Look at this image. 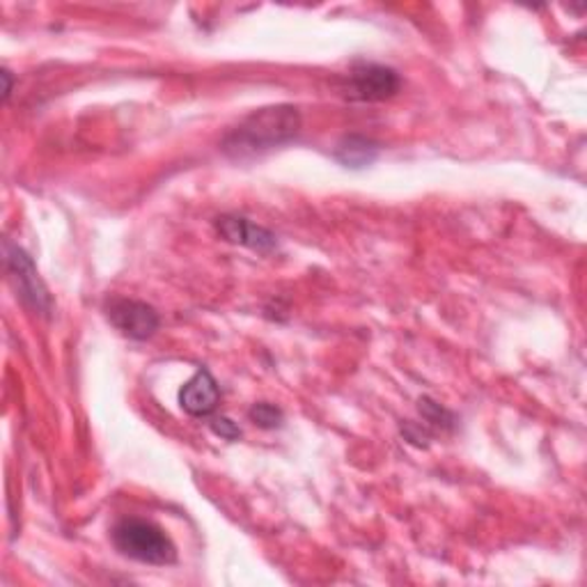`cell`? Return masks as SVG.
Segmentation results:
<instances>
[{
	"mask_svg": "<svg viewBox=\"0 0 587 587\" xmlns=\"http://www.w3.org/2000/svg\"><path fill=\"white\" fill-rule=\"evenodd\" d=\"M299 134L301 113L297 108L289 104L267 106L253 110L246 120L234 127L223 138L221 150L234 161H248L291 142Z\"/></svg>",
	"mask_w": 587,
	"mask_h": 587,
	"instance_id": "1",
	"label": "cell"
},
{
	"mask_svg": "<svg viewBox=\"0 0 587 587\" xmlns=\"http://www.w3.org/2000/svg\"><path fill=\"white\" fill-rule=\"evenodd\" d=\"M113 544L125 557L142 565L166 567L178 561V548L163 527L145 519H122L113 527Z\"/></svg>",
	"mask_w": 587,
	"mask_h": 587,
	"instance_id": "2",
	"label": "cell"
},
{
	"mask_svg": "<svg viewBox=\"0 0 587 587\" xmlns=\"http://www.w3.org/2000/svg\"><path fill=\"white\" fill-rule=\"evenodd\" d=\"M6 262L12 282L17 285V297L23 301V306L33 308L35 312L46 314L51 310V297L40 280V274L35 269L33 259L28 257V253L10 242H6Z\"/></svg>",
	"mask_w": 587,
	"mask_h": 587,
	"instance_id": "3",
	"label": "cell"
},
{
	"mask_svg": "<svg viewBox=\"0 0 587 587\" xmlns=\"http://www.w3.org/2000/svg\"><path fill=\"white\" fill-rule=\"evenodd\" d=\"M110 324L129 340H150L159 331V312L142 301L134 299H110L106 306Z\"/></svg>",
	"mask_w": 587,
	"mask_h": 587,
	"instance_id": "4",
	"label": "cell"
},
{
	"mask_svg": "<svg viewBox=\"0 0 587 587\" xmlns=\"http://www.w3.org/2000/svg\"><path fill=\"white\" fill-rule=\"evenodd\" d=\"M402 78L386 65L361 63L349 74V97L361 102H384L397 95Z\"/></svg>",
	"mask_w": 587,
	"mask_h": 587,
	"instance_id": "5",
	"label": "cell"
},
{
	"mask_svg": "<svg viewBox=\"0 0 587 587\" xmlns=\"http://www.w3.org/2000/svg\"><path fill=\"white\" fill-rule=\"evenodd\" d=\"M214 225L221 237L234 246H244L255 253H274L278 248V237L271 230L244 216H218Z\"/></svg>",
	"mask_w": 587,
	"mask_h": 587,
	"instance_id": "6",
	"label": "cell"
},
{
	"mask_svg": "<svg viewBox=\"0 0 587 587\" xmlns=\"http://www.w3.org/2000/svg\"><path fill=\"white\" fill-rule=\"evenodd\" d=\"M221 402V391L216 378L207 367H198V372L186 381L180 391V406L193 418L212 416Z\"/></svg>",
	"mask_w": 587,
	"mask_h": 587,
	"instance_id": "7",
	"label": "cell"
},
{
	"mask_svg": "<svg viewBox=\"0 0 587 587\" xmlns=\"http://www.w3.org/2000/svg\"><path fill=\"white\" fill-rule=\"evenodd\" d=\"M381 147L378 142H374L372 138L359 136V134H351L344 136L333 150V157L340 166L351 168V170H363L367 166H372L378 159Z\"/></svg>",
	"mask_w": 587,
	"mask_h": 587,
	"instance_id": "8",
	"label": "cell"
},
{
	"mask_svg": "<svg viewBox=\"0 0 587 587\" xmlns=\"http://www.w3.org/2000/svg\"><path fill=\"white\" fill-rule=\"evenodd\" d=\"M248 418L253 425H257L259 429H278L285 423V414L269 402H257L248 408Z\"/></svg>",
	"mask_w": 587,
	"mask_h": 587,
	"instance_id": "9",
	"label": "cell"
},
{
	"mask_svg": "<svg viewBox=\"0 0 587 587\" xmlns=\"http://www.w3.org/2000/svg\"><path fill=\"white\" fill-rule=\"evenodd\" d=\"M420 414L436 427H452L455 425V416L450 414V410H446L440 404L423 397L420 399Z\"/></svg>",
	"mask_w": 587,
	"mask_h": 587,
	"instance_id": "10",
	"label": "cell"
},
{
	"mask_svg": "<svg viewBox=\"0 0 587 587\" xmlns=\"http://www.w3.org/2000/svg\"><path fill=\"white\" fill-rule=\"evenodd\" d=\"M212 431L225 440H239L242 438V429L237 427V423H232L230 418H214L212 420Z\"/></svg>",
	"mask_w": 587,
	"mask_h": 587,
	"instance_id": "11",
	"label": "cell"
},
{
	"mask_svg": "<svg viewBox=\"0 0 587 587\" xmlns=\"http://www.w3.org/2000/svg\"><path fill=\"white\" fill-rule=\"evenodd\" d=\"M3 78H6V90H3V102L10 99V93H12V76L8 70H3Z\"/></svg>",
	"mask_w": 587,
	"mask_h": 587,
	"instance_id": "12",
	"label": "cell"
}]
</instances>
